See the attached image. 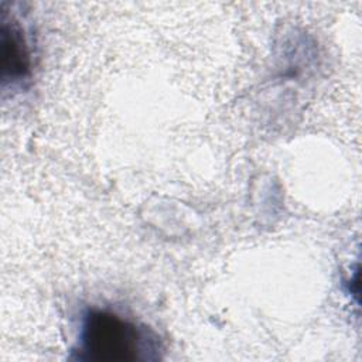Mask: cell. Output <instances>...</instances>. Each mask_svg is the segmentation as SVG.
<instances>
[{
	"mask_svg": "<svg viewBox=\"0 0 362 362\" xmlns=\"http://www.w3.org/2000/svg\"><path fill=\"white\" fill-rule=\"evenodd\" d=\"M160 351L158 335L144 324L106 308H89L82 317L76 349L81 361H156Z\"/></svg>",
	"mask_w": 362,
	"mask_h": 362,
	"instance_id": "cell-1",
	"label": "cell"
},
{
	"mask_svg": "<svg viewBox=\"0 0 362 362\" xmlns=\"http://www.w3.org/2000/svg\"><path fill=\"white\" fill-rule=\"evenodd\" d=\"M1 57L3 75L11 81H21L30 74L31 59L28 42L24 30L11 18L10 23H1Z\"/></svg>",
	"mask_w": 362,
	"mask_h": 362,
	"instance_id": "cell-2",
	"label": "cell"
}]
</instances>
